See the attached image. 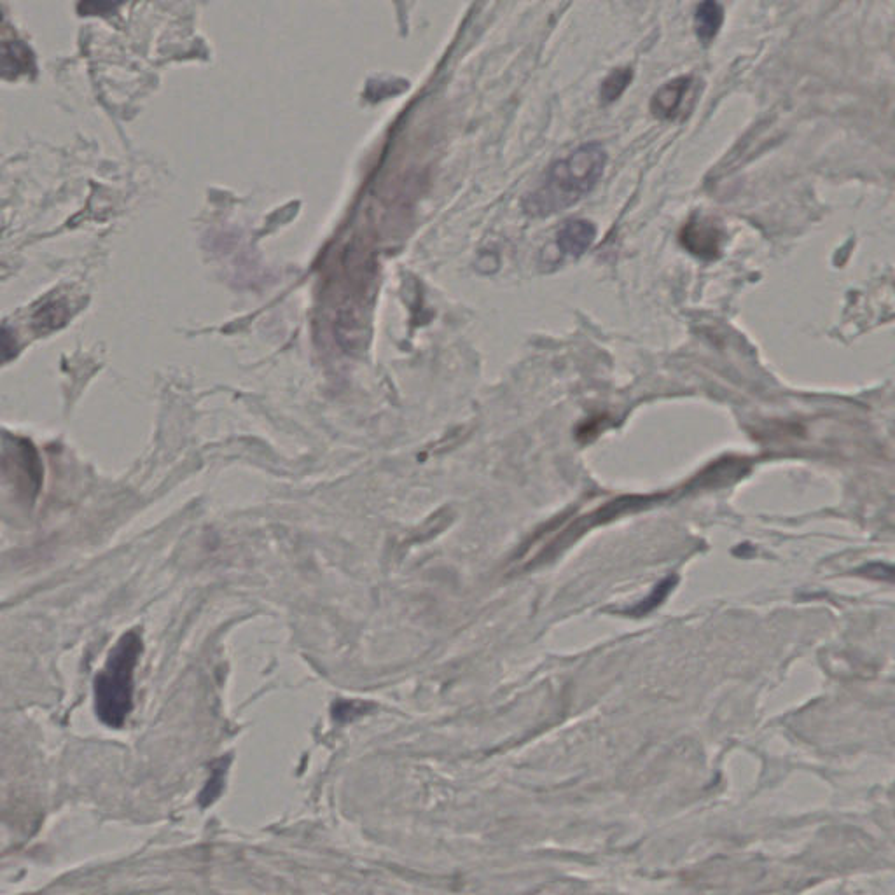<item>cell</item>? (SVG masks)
<instances>
[{
  "instance_id": "6da1fadb",
  "label": "cell",
  "mask_w": 895,
  "mask_h": 895,
  "mask_svg": "<svg viewBox=\"0 0 895 895\" xmlns=\"http://www.w3.org/2000/svg\"><path fill=\"white\" fill-rule=\"evenodd\" d=\"M607 167V151L598 142L577 147L548 168L541 186L525 198L528 216L549 217L574 207L597 188Z\"/></svg>"
},
{
  "instance_id": "7c38bea8",
  "label": "cell",
  "mask_w": 895,
  "mask_h": 895,
  "mask_svg": "<svg viewBox=\"0 0 895 895\" xmlns=\"http://www.w3.org/2000/svg\"><path fill=\"white\" fill-rule=\"evenodd\" d=\"M226 764L228 761L224 763V766H217L216 770H214V775L209 780V784L205 787V791L202 792V805L209 806L212 801H216L217 796L221 794V789H223L224 784V773H226Z\"/></svg>"
},
{
  "instance_id": "3957f363",
  "label": "cell",
  "mask_w": 895,
  "mask_h": 895,
  "mask_svg": "<svg viewBox=\"0 0 895 895\" xmlns=\"http://www.w3.org/2000/svg\"><path fill=\"white\" fill-rule=\"evenodd\" d=\"M0 469L21 499H35L42 485V460L28 439L9 438L0 451Z\"/></svg>"
},
{
  "instance_id": "8fae6325",
  "label": "cell",
  "mask_w": 895,
  "mask_h": 895,
  "mask_svg": "<svg viewBox=\"0 0 895 895\" xmlns=\"http://www.w3.org/2000/svg\"><path fill=\"white\" fill-rule=\"evenodd\" d=\"M673 583H675V579L668 577L667 581H663V583L651 593V597L647 598L646 602L635 605L632 611H630V614H633V616H642V614H646V612L653 611L654 607H658V605L665 600L668 591L672 590Z\"/></svg>"
},
{
  "instance_id": "5b68a950",
  "label": "cell",
  "mask_w": 895,
  "mask_h": 895,
  "mask_svg": "<svg viewBox=\"0 0 895 895\" xmlns=\"http://www.w3.org/2000/svg\"><path fill=\"white\" fill-rule=\"evenodd\" d=\"M691 84H693V77L680 76L654 91L651 104H649L654 118L661 119V121H672L677 118Z\"/></svg>"
},
{
  "instance_id": "ba28073f",
  "label": "cell",
  "mask_w": 895,
  "mask_h": 895,
  "mask_svg": "<svg viewBox=\"0 0 895 895\" xmlns=\"http://www.w3.org/2000/svg\"><path fill=\"white\" fill-rule=\"evenodd\" d=\"M724 23V7L719 2L707 0L696 6L694 11V34L701 44H710L721 32Z\"/></svg>"
},
{
  "instance_id": "4fadbf2b",
  "label": "cell",
  "mask_w": 895,
  "mask_h": 895,
  "mask_svg": "<svg viewBox=\"0 0 895 895\" xmlns=\"http://www.w3.org/2000/svg\"><path fill=\"white\" fill-rule=\"evenodd\" d=\"M16 354H18V345H16L13 331L7 327H0V364L11 361Z\"/></svg>"
},
{
  "instance_id": "8992f818",
  "label": "cell",
  "mask_w": 895,
  "mask_h": 895,
  "mask_svg": "<svg viewBox=\"0 0 895 895\" xmlns=\"http://www.w3.org/2000/svg\"><path fill=\"white\" fill-rule=\"evenodd\" d=\"M597 238V226L588 219H572L556 235V247L563 256L581 257Z\"/></svg>"
},
{
  "instance_id": "277c9868",
  "label": "cell",
  "mask_w": 895,
  "mask_h": 895,
  "mask_svg": "<svg viewBox=\"0 0 895 895\" xmlns=\"http://www.w3.org/2000/svg\"><path fill=\"white\" fill-rule=\"evenodd\" d=\"M682 249L701 261H715L722 254L726 233L712 217L694 214L679 233Z\"/></svg>"
},
{
  "instance_id": "7a4b0ae2",
  "label": "cell",
  "mask_w": 895,
  "mask_h": 895,
  "mask_svg": "<svg viewBox=\"0 0 895 895\" xmlns=\"http://www.w3.org/2000/svg\"><path fill=\"white\" fill-rule=\"evenodd\" d=\"M142 654V639L128 632L114 646L105 668L95 679V710L109 728H121L133 708V673Z\"/></svg>"
},
{
  "instance_id": "30bf717a",
  "label": "cell",
  "mask_w": 895,
  "mask_h": 895,
  "mask_svg": "<svg viewBox=\"0 0 895 895\" xmlns=\"http://www.w3.org/2000/svg\"><path fill=\"white\" fill-rule=\"evenodd\" d=\"M633 81V69L630 67H619L612 70L609 76L605 77L600 86V98L604 104H614L621 95L628 90V86Z\"/></svg>"
},
{
  "instance_id": "9c48e42d",
  "label": "cell",
  "mask_w": 895,
  "mask_h": 895,
  "mask_svg": "<svg viewBox=\"0 0 895 895\" xmlns=\"http://www.w3.org/2000/svg\"><path fill=\"white\" fill-rule=\"evenodd\" d=\"M70 317L69 301L65 298H49L34 312L32 326L39 333H49L65 326Z\"/></svg>"
},
{
  "instance_id": "52a82bcc",
  "label": "cell",
  "mask_w": 895,
  "mask_h": 895,
  "mask_svg": "<svg viewBox=\"0 0 895 895\" xmlns=\"http://www.w3.org/2000/svg\"><path fill=\"white\" fill-rule=\"evenodd\" d=\"M34 70V56L23 42H0V76H25Z\"/></svg>"
}]
</instances>
